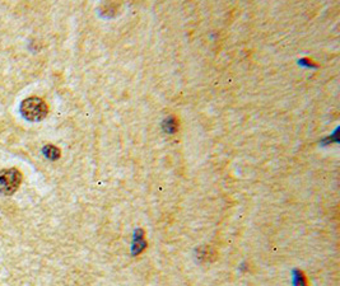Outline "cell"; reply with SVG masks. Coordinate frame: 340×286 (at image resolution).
Listing matches in <instances>:
<instances>
[{
    "label": "cell",
    "mask_w": 340,
    "mask_h": 286,
    "mask_svg": "<svg viewBox=\"0 0 340 286\" xmlns=\"http://www.w3.org/2000/svg\"><path fill=\"white\" fill-rule=\"evenodd\" d=\"M49 107L44 100L38 97L26 98L20 103V113L27 121L38 122L42 121L48 116Z\"/></svg>",
    "instance_id": "1"
},
{
    "label": "cell",
    "mask_w": 340,
    "mask_h": 286,
    "mask_svg": "<svg viewBox=\"0 0 340 286\" xmlns=\"http://www.w3.org/2000/svg\"><path fill=\"white\" fill-rule=\"evenodd\" d=\"M22 183V173L17 168H7L0 171V194L12 196Z\"/></svg>",
    "instance_id": "2"
},
{
    "label": "cell",
    "mask_w": 340,
    "mask_h": 286,
    "mask_svg": "<svg viewBox=\"0 0 340 286\" xmlns=\"http://www.w3.org/2000/svg\"><path fill=\"white\" fill-rule=\"evenodd\" d=\"M146 247V242L144 241V231L142 230V229H138L137 231H135V235H134V243H133V254L134 256H137V254H139L140 252L144 251V248Z\"/></svg>",
    "instance_id": "3"
},
{
    "label": "cell",
    "mask_w": 340,
    "mask_h": 286,
    "mask_svg": "<svg viewBox=\"0 0 340 286\" xmlns=\"http://www.w3.org/2000/svg\"><path fill=\"white\" fill-rule=\"evenodd\" d=\"M42 153H44V155H45V157L48 158V159H50V160L59 159L60 155H61V152H60L59 148H56V147H55V145H51V144H49V145H46V147H44Z\"/></svg>",
    "instance_id": "4"
},
{
    "label": "cell",
    "mask_w": 340,
    "mask_h": 286,
    "mask_svg": "<svg viewBox=\"0 0 340 286\" xmlns=\"http://www.w3.org/2000/svg\"><path fill=\"white\" fill-rule=\"evenodd\" d=\"M293 286H307L305 275H303V272L300 271V270H294V271H293Z\"/></svg>",
    "instance_id": "5"
},
{
    "label": "cell",
    "mask_w": 340,
    "mask_h": 286,
    "mask_svg": "<svg viewBox=\"0 0 340 286\" xmlns=\"http://www.w3.org/2000/svg\"><path fill=\"white\" fill-rule=\"evenodd\" d=\"M177 129H179V124H177L176 118H175V117L167 118V121L164 122V130H166L168 134H175V132L177 131Z\"/></svg>",
    "instance_id": "6"
}]
</instances>
